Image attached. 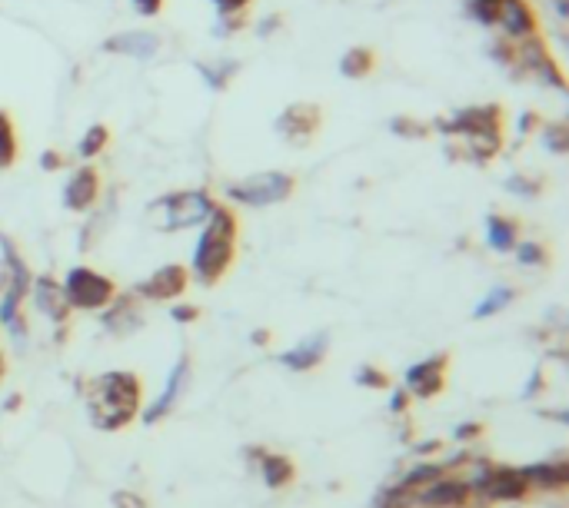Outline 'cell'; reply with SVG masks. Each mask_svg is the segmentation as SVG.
Returning a JSON list of instances; mask_svg holds the SVG:
<instances>
[{
    "label": "cell",
    "mask_w": 569,
    "mask_h": 508,
    "mask_svg": "<svg viewBox=\"0 0 569 508\" xmlns=\"http://www.w3.org/2000/svg\"><path fill=\"white\" fill-rule=\"evenodd\" d=\"M436 130L450 136V144H463V156L486 164L503 146V110L500 104H483L456 110L450 120H436Z\"/></svg>",
    "instance_id": "cell-1"
},
{
    "label": "cell",
    "mask_w": 569,
    "mask_h": 508,
    "mask_svg": "<svg viewBox=\"0 0 569 508\" xmlns=\"http://www.w3.org/2000/svg\"><path fill=\"white\" fill-rule=\"evenodd\" d=\"M237 253V216L227 206H213L203 220L200 243L193 250V273L200 283H217L230 269Z\"/></svg>",
    "instance_id": "cell-2"
},
{
    "label": "cell",
    "mask_w": 569,
    "mask_h": 508,
    "mask_svg": "<svg viewBox=\"0 0 569 508\" xmlns=\"http://www.w3.org/2000/svg\"><path fill=\"white\" fill-rule=\"evenodd\" d=\"M217 203L210 200L207 190H180V193H167L160 200H154L147 206V216L154 223L157 230L164 233H177V230H190V226H200Z\"/></svg>",
    "instance_id": "cell-3"
},
{
    "label": "cell",
    "mask_w": 569,
    "mask_h": 508,
    "mask_svg": "<svg viewBox=\"0 0 569 508\" xmlns=\"http://www.w3.org/2000/svg\"><path fill=\"white\" fill-rule=\"evenodd\" d=\"M297 190V180L290 173L280 170H267V173H253V176H243L237 183H227V200L240 203V206H273V203H283L293 196Z\"/></svg>",
    "instance_id": "cell-4"
},
{
    "label": "cell",
    "mask_w": 569,
    "mask_h": 508,
    "mask_svg": "<svg viewBox=\"0 0 569 508\" xmlns=\"http://www.w3.org/2000/svg\"><path fill=\"white\" fill-rule=\"evenodd\" d=\"M64 296H67V306L77 309H104L107 303H114L117 286L104 273H97L90 266H74L64 279Z\"/></svg>",
    "instance_id": "cell-5"
},
{
    "label": "cell",
    "mask_w": 569,
    "mask_h": 508,
    "mask_svg": "<svg viewBox=\"0 0 569 508\" xmlns=\"http://www.w3.org/2000/svg\"><path fill=\"white\" fill-rule=\"evenodd\" d=\"M130 379V375H104L100 383H97V393L94 395V413L97 419H100V425H124V419H130V413H134L137 405V383L127 389V393H120L124 389V383Z\"/></svg>",
    "instance_id": "cell-6"
},
{
    "label": "cell",
    "mask_w": 569,
    "mask_h": 508,
    "mask_svg": "<svg viewBox=\"0 0 569 508\" xmlns=\"http://www.w3.org/2000/svg\"><path fill=\"white\" fill-rule=\"evenodd\" d=\"M513 64L520 67V74H530V77H536L540 84H546V86H556V90L566 86L563 70L556 67V60L546 54V47H543L540 37H530V40L513 44Z\"/></svg>",
    "instance_id": "cell-7"
},
{
    "label": "cell",
    "mask_w": 569,
    "mask_h": 508,
    "mask_svg": "<svg viewBox=\"0 0 569 508\" xmlns=\"http://www.w3.org/2000/svg\"><path fill=\"white\" fill-rule=\"evenodd\" d=\"M323 116H320L317 104H290L280 116H277V134L290 140L293 146H303L317 136Z\"/></svg>",
    "instance_id": "cell-8"
},
{
    "label": "cell",
    "mask_w": 569,
    "mask_h": 508,
    "mask_svg": "<svg viewBox=\"0 0 569 508\" xmlns=\"http://www.w3.org/2000/svg\"><path fill=\"white\" fill-rule=\"evenodd\" d=\"M496 27L503 30V40H510V44H520V40H530V37H540L536 30V14L526 0H500V7H496Z\"/></svg>",
    "instance_id": "cell-9"
},
{
    "label": "cell",
    "mask_w": 569,
    "mask_h": 508,
    "mask_svg": "<svg viewBox=\"0 0 569 508\" xmlns=\"http://www.w3.org/2000/svg\"><path fill=\"white\" fill-rule=\"evenodd\" d=\"M97 196H100V173L94 166H77L64 186V206L74 213H87Z\"/></svg>",
    "instance_id": "cell-10"
},
{
    "label": "cell",
    "mask_w": 569,
    "mask_h": 508,
    "mask_svg": "<svg viewBox=\"0 0 569 508\" xmlns=\"http://www.w3.org/2000/svg\"><path fill=\"white\" fill-rule=\"evenodd\" d=\"M107 54H120V57H134V60H150L160 50V34H150V30H127V34H114V37L104 40Z\"/></svg>",
    "instance_id": "cell-11"
},
{
    "label": "cell",
    "mask_w": 569,
    "mask_h": 508,
    "mask_svg": "<svg viewBox=\"0 0 569 508\" xmlns=\"http://www.w3.org/2000/svg\"><path fill=\"white\" fill-rule=\"evenodd\" d=\"M187 289V269L184 266H160L150 279L137 283V296L147 299H177Z\"/></svg>",
    "instance_id": "cell-12"
},
{
    "label": "cell",
    "mask_w": 569,
    "mask_h": 508,
    "mask_svg": "<svg viewBox=\"0 0 569 508\" xmlns=\"http://www.w3.org/2000/svg\"><path fill=\"white\" fill-rule=\"evenodd\" d=\"M34 299H37L40 313H47L54 323L60 319H67V296H64V286H57L54 279H40L37 286H34Z\"/></svg>",
    "instance_id": "cell-13"
},
{
    "label": "cell",
    "mask_w": 569,
    "mask_h": 508,
    "mask_svg": "<svg viewBox=\"0 0 569 508\" xmlns=\"http://www.w3.org/2000/svg\"><path fill=\"white\" fill-rule=\"evenodd\" d=\"M377 67V54L370 47H350L343 57H340V74L347 80H363L373 74Z\"/></svg>",
    "instance_id": "cell-14"
},
{
    "label": "cell",
    "mask_w": 569,
    "mask_h": 508,
    "mask_svg": "<svg viewBox=\"0 0 569 508\" xmlns=\"http://www.w3.org/2000/svg\"><path fill=\"white\" fill-rule=\"evenodd\" d=\"M20 156V140H17V124L7 110H0V173L10 170Z\"/></svg>",
    "instance_id": "cell-15"
},
{
    "label": "cell",
    "mask_w": 569,
    "mask_h": 508,
    "mask_svg": "<svg viewBox=\"0 0 569 508\" xmlns=\"http://www.w3.org/2000/svg\"><path fill=\"white\" fill-rule=\"evenodd\" d=\"M516 236H520V226L510 220V216H490L486 220V240L496 253H506L516 246Z\"/></svg>",
    "instance_id": "cell-16"
},
{
    "label": "cell",
    "mask_w": 569,
    "mask_h": 508,
    "mask_svg": "<svg viewBox=\"0 0 569 508\" xmlns=\"http://www.w3.org/2000/svg\"><path fill=\"white\" fill-rule=\"evenodd\" d=\"M197 70H200V77L207 80L210 90H227L230 80L237 77L240 64L237 60H213V64H197Z\"/></svg>",
    "instance_id": "cell-17"
},
{
    "label": "cell",
    "mask_w": 569,
    "mask_h": 508,
    "mask_svg": "<svg viewBox=\"0 0 569 508\" xmlns=\"http://www.w3.org/2000/svg\"><path fill=\"white\" fill-rule=\"evenodd\" d=\"M323 349H327V339L317 336V339H310V343L297 345L293 353L283 355V363L293 365V369H310V365H317L320 359H323Z\"/></svg>",
    "instance_id": "cell-18"
},
{
    "label": "cell",
    "mask_w": 569,
    "mask_h": 508,
    "mask_svg": "<svg viewBox=\"0 0 569 508\" xmlns=\"http://www.w3.org/2000/svg\"><path fill=\"white\" fill-rule=\"evenodd\" d=\"M107 144H110V130H107L104 124L87 126V130H84V136H80V144H77V156H80V160H94V156L104 154Z\"/></svg>",
    "instance_id": "cell-19"
},
{
    "label": "cell",
    "mask_w": 569,
    "mask_h": 508,
    "mask_svg": "<svg viewBox=\"0 0 569 508\" xmlns=\"http://www.w3.org/2000/svg\"><path fill=\"white\" fill-rule=\"evenodd\" d=\"M513 296H516V293H513L510 286H496L490 296H486L480 306H476V319H486V316H493V313H500L503 306H510Z\"/></svg>",
    "instance_id": "cell-20"
},
{
    "label": "cell",
    "mask_w": 569,
    "mask_h": 508,
    "mask_svg": "<svg viewBox=\"0 0 569 508\" xmlns=\"http://www.w3.org/2000/svg\"><path fill=\"white\" fill-rule=\"evenodd\" d=\"M390 130H393L396 136H403V140H423V136L430 134V126L413 120V116H393V120H390Z\"/></svg>",
    "instance_id": "cell-21"
},
{
    "label": "cell",
    "mask_w": 569,
    "mask_h": 508,
    "mask_svg": "<svg viewBox=\"0 0 569 508\" xmlns=\"http://www.w3.org/2000/svg\"><path fill=\"white\" fill-rule=\"evenodd\" d=\"M496 7H500V0H470V17L480 24V27H493L496 24Z\"/></svg>",
    "instance_id": "cell-22"
},
{
    "label": "cell",
    "mask_w": 569,
    "mask_h": 508,
    "mask_svg": "<svg viewBox=\"0 0 569 508\" xmlns=\"http://www.w3.org/2000/svg\"><path fill=\"white\" fill-rule=\"evenodd\" d=\"M543 146L553 154H566V124H543Z\"/></svg>",
    "instance_id": "cell-23"
},
{
    "label": "cell",
    "mask_w": 569,
    "mask_h": 508,
    "mask_svg": "<svg viewBox=\"0 0 569 508\" xmlns=\"http://www.w3.org/2000/svg\"><path fill=\"white\" fill-rule=\"evenodd\" d=\"M220 17H247V7L253 0H210Z\"/></svg>",
    "instance_id": "cell-24"
},
{
    "label": "cell",
    "mask_w": 569,
    "mask_h": 508,
    "mask_svg": "<svg viewBox=\"0 0 569 508\" xmlns=\"http://www.w3.org/2000/svg\"><path fill=\"white\" fill-rule=\"evenodd\" d=\"M516 256H520L523 266H540V263H546V250H543L540 243H520Z\"/></svg>",
    "instance_id": "cell-25"
},
{
    "label": "cell",
    "mask_w": 569,
    "mask_h": 508,
    "mask_svg": "<svg viewBox=\"0 0 569 508\" xmlns=\"http://www.w3.org/2000/svg\"><path fill=\"white\" fill-rule=\"evenodd\" d=\"M280 27H283L280 14H270V17H263V20H257V24H253V30H257L260 37H273V34H277Z\"/></svg>",
    "instance_id": "cell-26"
},
{
    "label": "cell",
    "mask_w": 569,
    "mask_h": 508,
    "mask_svg": "<svg viewBox=\"0 0 569 508\" xmlns=\"http://www.w3.org/2000/svg\"><path fill=\"white\" fill-rule=\"evenodd\" d=\"M130 4H134V10L140 17H157V14L164 10L167 0H130Z\"/></svg>",
    "instance_id": "cell-27"
},
{
    "label": "cell",
    "mask_w": 569,
    "mask_h": 508,
    "mask_svg": "<svg viewBox=\"0 0 569 508\" xmlns=\"http://www.w3.org/2000/svg\"><path fill=\"white\" fill-rule=\"evenodd\" d=\"M506 186H510L513 193H523V196H533V193L540 190V183H530L526 176H510V180H506Z\"/></svg>",
    "instance_id": "cell-28"
},
{
    "label": "cell",
    "mask_w": 569,
    "mask_h": 508,
    "mask_svg": "<svg viewBox=\"0 0 569 508\" xmlns=\"http://www.w3.org/2000/svg\"><path fill=\"white\" fill-rule=\"evenodd\" d=\"M40 164H44V170H60V164H64V156H60L57 150H47Z\"/></svg>",
    "instance_id": "cell-29"
},
{
    "label": "cell",
    "mask_w": 569,
    "mask_h": 508,
    "mask_svg": "<svg viewBox=\"0 0 569 508\" xmlns=\"http://www.w3.org/2000/svg\"><path fill=\"white\" fill-rule=\"evenodd\" d=\"M536 124H540V116L533 114V110H530V114H523V120H520V134H530V130H533V126H536Z\"/></svg>",
    "instance_id": "cell-30"
},
{
    "label": "cell",
    "mask_w": 569,
    "mask_h": 508,
    "mask_svg": "<svg viewBox=\"0 0 569 508\" xmlns=\"http://www.w3.org/2000/svg\"><path fill=\"white\" fill-rule=\"evenodd\" d=\"M174 316L180 319V323H190V319L197 316V309H190V306H180V309H174Z\"/></svg>",
    "instance_id": "cell-31"
},
{
    "label": "cell",
    "mask_w": 569,
    "mask_h": 508,
    "mask_svg": "<svg viewBox=\"0 0 569 508\" xmlns=\"http://www.w3.org/2000/svg\"><path fill=\"white\" fill-rule=\"evenodd\" d=\"M553 7H556V14H560L563 20L569 17V4H566V0H553Z\"/></svg>",
    "instance_id": "cell-32"
}]
</instances>
